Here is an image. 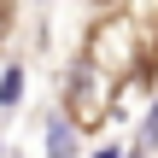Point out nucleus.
Listing matches in <instances>:
<instances>
[{
	"label": "nucleus",
	"instance_id": "obj_1",
	"mask_svg": "<svg viewBox=\"0 0 158 158\" xmlns=\"http://www.w3.org/2000/svg\"><path fill=\"white\" fill-rule=\"evenodd\" d=\"M82 64L106 82V88H117V82H129L135 76V64H141V23L135 18H100L88 35H82Z\"/></svg>",
	"mask_w": 158,
	"mask_h": 158
},
{
	"label": "nucleus",
	"instance_id": "obj_2",
	"mask_svg": "<svg viewBox=\"0 0 158 158\" xmlns=\"http://www.w3.org/2000/svg\"><path fill=\"white\" fill-rule=\"evenodd\" d=\"M94 82H100V76H94L88 64H76V76L64 82V117H70L76 129H100V123H106V100H111V94L94 88Z\"/></svg>",
	"mask_w": 158,
	"mask_h": 158
},
{
	"label": "nucleus",
	"instance_id": "obj_3",
	"mask_svg": "<svg viewBox=\"0 0 158 158\" xmlns=\"http://www.w3.org/2000/svg\"><path fill=\"white\" fill-rule=\"evenodd\" d=\"M70 152H76L70 117H53V123H47V158H70Z\"/></svg>",
	"mask_w": 158,
	"mask_h": 158
},
{
	"label": "nucleus",
	"instance_id": "obj_4",
	"mask_svg": "<svg viewBox=\"0 0 158 158\" xmlns=\"http://www.w3.org/2000/svg\"><path fill=\"white\" fill-rule=\"evenodd\" d=\"M23 100V70H6L0 76V106H18Z\"/></svg>",
	"mask_w": 158,
	"mask_h": 158
},
{
	"label": "nucleus",
	"instance_id": "obj_5",
	"mask_svg": "<svg viewBox=\"0 0 158 158\" xmlns=\"http://www.w3.org/2000/svg\"><path fill=\"white\" fill-rule=\"evenodd\" d=\"M94 158H123V152H117V147H100V152H94Z\"/></svg>",
	"mask_w": 158,
	"mask_h": 158
}]
</instances>
